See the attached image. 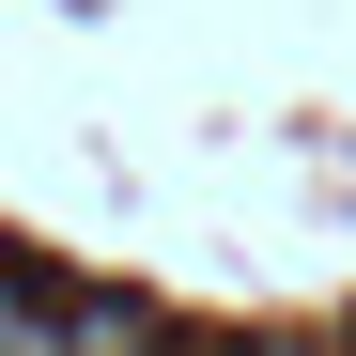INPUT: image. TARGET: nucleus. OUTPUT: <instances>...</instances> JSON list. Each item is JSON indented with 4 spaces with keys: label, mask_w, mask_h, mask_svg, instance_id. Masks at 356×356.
<instances>
[{
    "label": "nucleus",
    "mask_w": 356,
    "mask_h": 356,
    "mask_svg": "<svg viewBox=\"0 0 356 356\" xmlns=\"http://www.w3.org/2000/svg\"><path fill=\"white\" fill-rule=\"evenodd\" d=\"M0 356H63V310H47L31 279H0Z\"/></svg>",
    "instance_id": "obj_1"
},
{
    "label": "nucleus",
    "mask_w": 356,
    "mask_h": 356,
    "mask_svg": "<svg viewBox=\"0 0 356 356\" xmlns=\"http://www.w3.org/2000/svg\"><path fill=\"white\" fill-rule=\"evenodd\" d=\"M140 356H155V341H140Z\"/></svg>",
    "instance_id": "obj_2"
}]
</instances>
